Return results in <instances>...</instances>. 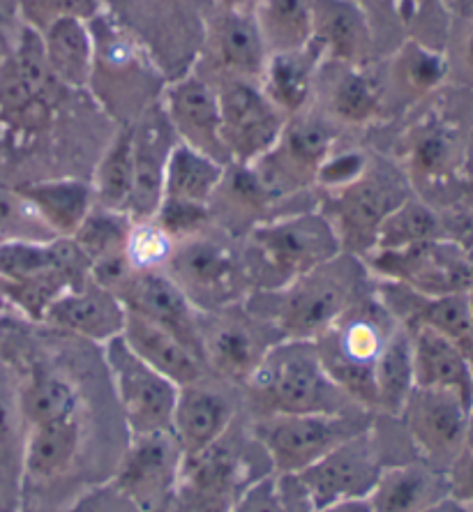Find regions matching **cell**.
Here are the masks:
<instances>
[{"label": "cell", "mask_w": 473, "mask_h": 512, "mask_svg": "<svg viewBox=\"0 0 473 512\" xmlns=\"http://www.w3.org/2000/svg\"><path fill=\"white\" fill-rule=\"evenodd\" d=\"M374 275L360 256L337 254L324 266L273 291H252L245 307L275 328L282 340L321 337L340 316L374 291Z\"/></svg>", "instance_id": "6da1fadb"}, {"label": "cell", "mask_w": 473, "mask_h": 512, "mask_svg": "<svg viewBox=\"0 0 473 512\" xmlns=\"http://www.w3.org/2000/svg\"><path fill=\"white\" fill-rule=\"evenodd\" d=\"M243 390L254 418L365 411L330 379L310 340H280L270 346Z\"/></svg>", "instance_id": "7a4b0ae2"}, {"label": "cell", "mask_w": 473, "mask_h": 512, "mask_svg": "<svg viewBox=\"0 0 473 512\" xmlns=\"http://www.w3.org/2000/svg\"><path fill=\"white\" fill-rule=\"evenodd\" d=\"M254 291L282 289L342 254L340 238L319 208L275 215L240 238Z\"/></svg>", "instance_id": "3957f363"}, {"label": "cell", "mask_w": 473, "mask_h": 512, "mask_svg": "<svg viewBox=\"0 0 473 512\" xmlns=\"http://www.w3.org/2000/svg\"><path fill=\"white\" fill-rule=\"evenodd\" d=\"M395 326L393 314L372 291L314 340L330 379L370 413L374 411V365Z\"/></svg>", "instance_id": "277c9868"}, {"label": "cell", "mask_w": 473, "mask_h": 512, "mask_svg": "<svg viewBox=\"0 0 473 512\" xmlns=\"http://www.w3.org/2000/svg\"><path fill=\"white\" fill-rule=\"evenodd\" d=\"M199 312H217L245 303L254 291L240 240L215 224L199 236L176 243L164 270Z\"/></svg>", "instance_id": "5b68a950"}, {"label": "cell", "mask_w": 473, "mask_h": 512, "mask_svg": "<svg viewBox=\"0 0 473 512\" xmlns=\"http://www.w3.org/2000/svg\"><path fill=\"white\" fill-rule=\"evenodd\" d=\"M70 88L49 70L42 37L21 26L0 65V127L14 137H37L54 125Z\"/></svg>", "instance_id": "8992f818"}, {"label": "cell", "mask_w": 473, "mask_h": 512, "mask_svg": "<svg viewBox=\"0 0 473 512\" xmlns=\"http://www.w3.org/2000/svg\"><path fill=\"white\" fill-rule=\"evenodd\" d=\"M411 194L414 190L400 164L372 155L354 183L340 192L324 194L317 208L333 224L342 252L363 259L372 252L381 222Z\"/></svg>", "instance_id": "52a82bcc"}, {"label": "cell", "mask_w": 473, "mask_h": 512, "mask_svg": "<svg viewBox=\"0 0 473 512\" xmlns=\"http://www.w3.org/2000/svg\"><path fill=\"white\" fill-rule=\"evenodd\" d=\"M372 425L370 413H275L250 423L254 439L264 448L270 466L282 476H296L319 462L351 436Z\"/></svg>", "instance_id": "ba28073f"}, {"label": "cell", "mask_w": 473, "mask_h": 512, "mask_svg": "<svg viewBox=\"0 0 473 512\" xmlns=\"http://www.w3.org/2000/svg\"><path fill=\"white\" fill-rule=\"evenodd\" d=\"M337 139H340V130L310 109L289 118L277 141L250 167L273 194V199L282 203L287 213H294L287 208V201L314 190L319 171Z\"/></svg>", "instance_id": "9c48e42d"}, {"label": "cell", "mask_w": 473, "mask_h": 512, "mask_svg": "<svg viewBox=\"0 0 473 512\" xmlns=\"http://www.w3.org/2000/svg\"><path fill=\"white\" fill-rule=\"evenodd\" d=\"M102 346L127 434L171 432L178 399L176 383L144 363L120 335Z\"/></svg>", "instance_id": "30bf717a"}, {"label": "cell", "mask_w": 473, "mask_h": 512, "mask_svg": "<svg viewBox=\"0 0 473 512\" xmlns=\"http://www.w3.org/2000/svg\"><path fill=\"white\" fill-rule=\"evenodd\" d=\"M201 349L208 372L245 388L273 344L282 340L275 328L240 303L227 310L199 312Z\"/></svg>", "instance_id": "8fae6325"}, {"label": "cell", "mask_w": 473, "mask_h": 512, "mask_svg": "<svg viewBox=\"0 0 473 512\" xmlns=\"http://www.w3.org/2000/svg\"><path fill=\"white\" fill-rule=\"evenodd\" d=\"M473 406L453 390L414 388L400 420L420 462L446 473L469 446Z\"/></svg>", "instance_id": "7c38bea8"}, {"label": "cell", "mask_w": 473, "mask_h": 512, "mask_svg": "<svg viewBox=\"0 0 473 512\" xmlns=\"http://www.w3.org/2000/svg\"><path fill=\"white\" fill-rule=\"evenodd\" d=\"M384 466L381 441L372 423L319 462L296 473V478L314 512H319L337 503L367 499Z\"/></svg>", "instance_id": "4fadbf2b"}, {"label": "cell", "mask_w": 473, "mask_h": 512, "mask_svg": "<svg viewBox=\"0 0 473 512\" xmlns=\"http://www.w3.org/2000/svg\"><path fill=\"white\" fill-rule=\"evenodd\" d=\"M365 266L379 280L400 282L420 293H455L473 286V254L448 238L427 240L407 250L370 252Z\"/></svg>", "instance_id": "5bb4252c"}, {"label": "cell", "mask_w": 473, "mask_h": 512, "mask_svg": "<svg viewBox=\"0 0 473 512\" xmlns=\"http://www.w3.org/2000/svg\"><path fill=\"white\" fill-rule=\"evenodd\" d=\"M183 462L185 455L171 432L130 436L109 485L139 512L157 510L174 496Z\"/></svg>", "instance_id": "9a60e30c"}, {"label": "cell", "mask_w": 473, "mask_h": 512, "mask_svg": "<svg viewBox=\"0 0 473 512\" xmlns=\"http://www.w3.org/2000/svg\"><path fill=\"white\" fill-rule=\"evenodd\" d=\"M220 132L231 164H254L280 137L287 118L268 100L257 81L217 84Z\"/></svg>", "instance_id": "2e32d148"}, {"label": "cell", "mask_w": 473, "mask_h": 512, "mask_svg": "<svg viewBox=\"0 0 473 512\" xmlns=\"http://www.w3.org/2000/svg\"><path fill=\"white\" fill-rule=\"evenodd\" d=\"M467 155L457 125L437 109L423 111L400 137V169L418 192L448 185Z\"/></svg>", "instance_id": "e0dca14e"}, {"label": "cell", "mask_w": 473, "mask_h": 512, "mask_svg": "<svg viewBox=\"0 0 473 512\" xmlns=\"http://www.w3.org/2000/svg\"><path fill=\"white\" fill-rule=\"evenodd\" d=\"M317 104L314 111L337 130H367L388 116L384 84L370 65L321 63L312 107Z\"/></svg>", "instance_id": "ac0fdd59"}, {"label": "cell", "mask_w": 473, "mask_h": 512, "mask_svg": "<svg viewBox=\"0 0 473 512\" xmlns=\"http://www.w3.org/2000/svg\"><path fill=\"white\" fill-rule=\"evenodd\" d=\"M268 56L252 14L217 10L206 26L197 72L213 86L231 79L259 84Z\"/></svg>", "instance_id": "d6986e66"}, {"label": "cell", "mask_w": 473, "mask_h": 512, "mask_svg": "<svg viewBox=\"0 0 473 512\" xmlns=\"http://www.w3.org/2000/svg\"><path fill=\"white\" fill-rule=\"evenodd\" d=\"M236 420V386L206 374L204 379L178 388L171 434L176 436L185 459H190L222 439Z\"/></svg>", "instance_id": "ffe728a7"}, {"label": "cell", "mask_w": 473, "mask_h": 512, "mask_svg": "<svg viewBox=\"0 0 473 512\" xmlns=\"http://www.w3.org/2000/svg\"><path fill=\"white\" fill-rule=\"evenodd\" d=\"M160 104L180 143L222 164H231L220 132L217 88L197 70L183 74L162 90Z\"/></svg>", "instance_id": "44dd1931"}, {"label": "cell", "mask_w": 473, "mask_h": 512, "mask_svg": "<svg viewBox=\"0 0 473 512\" xmlns=\"http://www.w3.org/2000/svg\"><path fill=\"white\" fill-rule=\"evenodd\" d=\"M116 296L127 312L153 321L204 360L199 333V310L178 289L167 273H134L118 286ZM206 363V360H204Z\"/></svg>", "instance_id": "7402d4cb"}, {"label": "cell", "mask_w": 473, "mask_h": 512, "mask_svg": "<svg viewBox=\"0 0 473 512\" xmlns=\"http://www.w3.org/2000/svg\"><path fill=\"white\" fill-rule=\"evenodd\" d=\"M42 321L63 333L107 344L123 333L125 305L120 303L116 293L104 289L88 275L86 280L58 293L44 310Z\"/></svg>", "instance_id": "603a6c76"}, {"label": "cell", "mask_w": 473, "mask_h": 512, "mask_svg": "<svg viewBox=\"0 0 473 512\" xmlns=\"http://www.w3.org/2000/svg\"><path fill=\"white\" fill-rule=\"evenodd\" d=\"M178 137L171 127L162 104L155 102L132 123V155H134V192L130 215L132 220H148L157 213L162 201L164 169Z\"/></svg>", "instance_id": "cb8c5ba5"}, {"label": "cell", "mask_w": 473, "mask_h": 512, "mask_svg": "<svg viewBox=\"0 0 473 512\" xmlns=\"http://www.w3.org/2000/svg\"><path fill=\"white\" fill-rule=\"evenodd\" d=\"M310 44L324 63L370 65L374 30L358 0H312Z\"/></svg>", "instance_id": "d4e9b609"}, {"label": "cell", "mask_w": 473, "mask_h": 512, "mask_svg": "<svg viewBox=\"0 0 473 512\" xmlns=\"http://www.w3.org/2000/svg\"><path fill=\"white\" fill-rule=\"evenodd\" d=\"M450 63L441 51L425 42L407 40L388 60V70L381 77L386 95V109L397 111L425 102L434 90L444 86Z\"/></svg>", "instance_id": "484cf974"}, {"label": "cell", "mask_w": 473, "mask_h": 512, "mask_svg": "<svg viewBox=\"0 0 473 512\" xmlns=\"http://www.w3.org/2000/svg\"><path fill=\"white\" fill-rule=\"evenodd\" d=\"M444 499L448 476L418 459L386 464L365 501L370 512H425Z\"/></svg>", "instance_id": "4316f807"}, {"label": "cell", "mask_w": 473, "mask_h": 512, "mask_svg": "<svg viewBox=\"0 0 473 512\" xmlns=\"http://www.w3.org/2000/svg\"><path fill=\"white\" fill-rule=\"evenodd\" d=\"M120 337L144 363L167 376L169 381H174L178 388L210 374L204 360L190 346L180 342L169 330L144 319V316L125 310V326Z\"/></svg>", "instance_id": "83f0119b"}, {"label": "cell", "mask_w": 473, "mask_h": 512, "mask_svg": "<svg viewBox=\"0 0 473 512\" xmlns=\"http://www.w3.org/2000/svg\"><path fill=\"white\" fill-rule=\"evenodd\" d=\"M416 388L453 390L473 406V365L450 337L432 328H409Z\"/></svg>", "instance_id": "f1b7e54d"}, {"label": "cell", "mask_w": 473, "mask_h": 512, "mask_svg": "<svg viewBox=\"0 0 473 512\" xmlns=\"http://www.w3.org/2000/svg\"><path fill=\"white\" fill-rule=\"evenodd\" d=\"M81 443H84L81 416L28 427L24 441V476L35 485H51L65 478L79 459Z\"/></svg>", "instance_id": "f546056e"}, {"label": "cell", "mask_w": 473, "mask_h": 512, "mask_svg": "<svg viewBox=\"0 0 473 512\" xmlns=\"http://www.w3.org/2000/svg\"><path fill=\"white\" fill-rule=\"evenodd\" d=\"M321 63L324 58L312 44L289 51V54L268 56L259 86L287 120L312 109L314 84H317Z\"/></svg>", "instance_id": "4dcf8cb0"}, {"label": "cell", "mask_w": 473, "mask_h": 512, "mask_svg": "<svg viewBox=\"0 0 473 512\" xmlns=\"http://www.w3.org/2000/svg\"><path fill=\"white\" fill-rule=\"evenodd\" d=\"M40 37L49 70L60 84L70 90H86L95 67V37L90 21L60 19Z\"/></svg>", "instance_id": "1f68e13d"}, {"label": "cell", "mask_w": 473, "mask_h": 512, "mask_svg": "<svg viewBox=\"0 0 473 512\" xmlns=\"http://www.w3.org/2000/svg\"><path fill=\"white\" fill-rule=\"evenodd\" d=\"M58 238H72L95 206L88 180L63 176L17 185Z\"/></svg>", "instance_id": "d6a6232c"}, {"label": "cell", "mask_w": 473, "mask_h": 512, "mask_svg": "<svg viewBox=\"0 0 473 512\" xmlns=\"http://www.w3.org/2000/svg\"><path fill=\"white\" fill-rule=\"evenodd\" d=\"M224 169H227V164L217 162L213 157L178 141L167 160V169H164L162 201L208 208L217 187L222 183Z\"/></svg>", "instance_id": "836d02e7"}, {"label": "cell", "mask_w": 473, "mask_h": 512, "mask_svg": "<svg viewBox=\"0 0 473 512\" xmlns=\"http://www.w3.org/2000/svg\"><path fill=\"white\" fill-rule=\"evenodd\" d=\"M414 353H411V333L397 323L393 333L379 353L374 365V411L400 418L409 395L414 393Z\"/></svg>", "instance_id": "e575fe53"}, {"label": "cell", "mask_w": 473, "mask_h": 512, "mask_svg": "<svg viewBox=\"0 0 473 512\" xmlns=\"http://www.w3.org/2000/svg\"><path fill=\"white\" fill-rule=\"evenodd\" d=\"M17 397L26 429L74 418L81 413L77 383L67 379L63 372L35 370L17 388Z\"/></svg>", "instance_id": "d590c367"}, {"label": "cell", "mask_w": 473, "mask_h": 512, "mask_svg": "<svg viewBox=\"0 0 473 512\" xmlns=\"http://www.w3.org/2000/svg\"><path fill=\"white\" fill-rule=\"evenodd\" d=\"M90 187H93L95 206L130 215L134 192L132 125L118 127L114 139H111L107 143V148L102 150L100 160L95 164Z\"/></svg>", "instance_id": "8d00e7d4"}, {"label": "cell", "mask_w": 473, "mask_h": 512, "mask_svg": "<svg viewBox=\"0 0 473 512\" xmlns=\"http://www.w3.org/2000/svg\"><path fill=\"white\" fill-rule=\"evenodd\" d=\"M252 17L268 54H289L310 44L312 0H257Z\"/></svg>", "instance_id": "74e56055"}, {"label": "cell", "mask_w": 473, "mask_h": 512, "mask_svg": "<svg viewBox=\"0 0 473 512\" xmlns=\"http://www.w3.org/2000/svg\"><path fill=\"white\" fill-rule=\"evenodd\" d=\"M437 238H444L441 217L434 213V208L425 199L411 194L381 222L372 252L407 250V247Z\"/></svg>", "instance_id": "f35d334b"}, {"label": "cell", "mask_w": 473, "mask_h": 512, "mask_svg": "<svg viewBox=\"0 0 473 512\" xmlns=\"http://www.w3.org/2000/svg\"><path fill=\"white\" fill-rule=\"evenodd\" d=\"M132 217L118 210L93 206L81 227L70 238L74 247L84 256L88 270L100 263L125 256V240L132 227Z\"/></svg>", "instance_id": "ab89813d"}, {"label": "cell", "mask_w": 473, "mask_h": 512, "mask_svg": "<svg viewBox=\"0 0 473 512\" xmlns=\"http://www.w3.org/2000/svg\"><path fill=\"white\" fill-rule=\"evenodd\" d=\"M231 512H314L296 476L270 471L243 489Z\"/></svg>", "instance_id": "60d3db41"}, {"label": "cell", "mask_w": 473, "mask_h": 512, "mask_svg": "<svg viewBox=\"0 0 473 512\" xmlns=\"http://www.w3.org/2000/svg\"><path fill=\"white\" fill-rule=\"evenodd\" d=\"M58 236L17 185H0V243H54Z\"/></svg>", "instance_id": "b9f144b4"}, {"label": "cell", "mask_w": 473, "mask_h": 512, "mask_svg": "<svg viewBox=\"0 0 473 512\" xmlns=\"http://www.w3.org/2000/svg\"><path fill=\"white\" fill-rule=\"evenodd\" d=\"M176 250L174 238L155 217L134 220L125 240V259L134 273H164Z\"/></svg>", "instance_id": "7bdbcfd3"}, {"label": "cell", "mask_w": 473, "mask_h": 512, "mask_svg": "<svg viewBox=\"0 0 473 512\" xmlns=\"http://www.w3.org/2000/svg\"><path fill=\"white\" fill-rule=\"evenodd\" d=\"M24 441L26 423L19 409L17 388L12 390L0 383V476L17 487L24 476Z\"/></svg>", "instance_id": "ee69618b"}, {"label": "cell", "mask_w": 473, "mask_h": 512, "mask_svg": "<svg viewBox=\"0 0 473 512\" xmlns=\"http://www.w3.org/2000/svg\"><path fill=\"white\" fill-rule=\"evenodd\" d=\"M21 26L44 33L60 19L93 21L104 12L102 0H17Z\"/></svg>", "instance_id": "f6af8a7d"}, {"label": "cell", "mask_w": 473, "mask_h": 512, "mask_svg": "<svg viewBox=\"0 0 473 512\" xmlns=\"http://www.w3.org/2000/svg\"><path fill=\"white\" fill-rule=\"evenodd\" d=\"M231 506H234V501L227 499V496L210 494L204 489L178 483L167 512H231Z\"/></svg>", "instance_id": "bcb514c9"}, {"label": "cell", "mask_w": 473, "mask_h": 512, "mask_svg": "<svg viewBox=\"0 0 473 512\" xmlns=\"http://www.w3.org/2000/svg\"><path fill=\"white\" fill-rule=\"evenodd\" d=\"M448 476V496L462 503L473 512V450H467L455 459L453 466L446 471Z\"/></svg>", "instance_id": "7dc6e473"}, {"label": "cell", "mask_w": 473, "mask_h": 512, "mask_svg": "<svg viewBox=\"0 0 473 512\" xmlns=\"http://www.w3.org/2000/svg\"><path fill=\"white\" fill-rule=\"evenodd\" d=\"M70 512H139V510L134 508L123 494L116 492L111 485H107L86 494L84 499H79L77 506H74Z\"/></svg>", "instance_id": "c3c4849f"}, {"label": "cell", "mask_w": 473, "mask_h": 512, "mask_svg": "<svg viewBox=\"0 0 473 512\" xmlns=\"http://www.w3.org/2000/svg\"><path fill=\"white\" fill-rule=\"evenodd\" d=\"M455 65L464 79L473 81V21H469L467 30H464L460 42H457Z\"/></svg>", "instance_id": "681fc988"}, {"label": "cell", "mask_w": 473, "mask_h": 512, "mask_svg": "<svg viewBox=\"0 0 473 512\" xmlns=\"http://www.w3.org/2000/svg\"><path fill=\"white\" fill-rule=\"evenodd\" d=\"M17 485L0 476V512H14L17 508Z\"/></svg>", "instance_id": "f907efd6"}, {"label": "cell", "mask_w": 473, "mask_h": 512, "mask_svg": "<svg viewBox=\"0 0 473 512\" xmlns=\"http://www.w3.org/2000/svg\"><path fill=\"white\" fill-rule=\"evenodd\" d=\"M217 10L222 12H238V14H252L257 0H213Z\"/></svg>", "instance_id": "816d5d0a"}, {"label": "cell", "mask_w": 473, "mask_h": 512, "mask_svg": "<svg viewBox=\"0 0 473 512\" xmlns=\"http://www.w3.org/2000/svg\"><path fill=\"white\" fill-rule=\"evenodd\" d=\"M319 512H370V508H367V501H347V503H337V506H330V508H324Z\"/></svg>", "instance_id": "f5cc1de1"}, {"label": "cell", "mask_w": 473, "mask_h": 512, "mask_svg": "<svg viewBox=\"0 0 473 512\" xmlns=\"http://www.w3.org/2000/svg\"><path fill=\"white\" fill-rule=\"evenodd\" d=\"M425 512H471L469 508H464L462 503H457L455 499H444V501H439L437 506H432L430 510H425Z\"/></svg>", "instance_id": "db71d44e"}, {"label": "cell", "mask_w": 473, "mask_h": 512, "mask_svg": "<svg viewBox=\"0 0 473 512\" xmlns=\"http://www.w3.org/2000/svg\"><path fill=\"white\" fill-rule=\"evenodd\" d=\"M12 300H10V284L5 280H0V314H5V310H10Z\"/></svg>", "instance_id": "11a10c76"}, {"label": "cell", "mask_w": 473, "mask_h": 512, "mask_svg": "<svg viewBox=\"0 0 473 512\" xmlns=\"http://www.w3.org/2000/svg\"><path fill=\"white\" fill-rule=\"evenodd\" d=\"M469 305H471V326H469V342H467V356H469V360H471V365H473V286L469 289Z\"/></svg>", "instance_id": "9f6ffc18"}, {"label": "cell", "mask_w": 473, "mask_h": 512, "mask_svg": "<svg viewBox=\"0 0 473 512\" xmlns=\"http://www.w3.org/2000/svg\"><path fill=\"white\" fill-rule=\"evenodd\" d=\"M462 10H464V17L473 21V0H462Z\"/></svg>", "instance_id": "6f0895ef"}, {"label": "cell", "mask_w": 473, "mask_h": 512, "mask_svg": "<svg viewBox=\"0 0 473 512\" xmlns=\"http://www.w3.org/2000/svg\"><path fill=\"white\" fill-rule=\"evenodd\" d=\"M10 49L12 47H7V44L3 42V37H0V65H3V60H5V56L10 54Z\"/></svg>", "instance_id": "680465c9"}, {"label": "cell", "mask_w": 473, "mask_h": 512, "mask_svg": "<svg viewBox=\"0 0 473 512\" xmlns=\"http://www.w3.org/2000/svg\"><path fill=\"white\" fill-rule=\"evenodd\" d=\"M167 508H169V503H167V506H162V508H157V510H150V512H167Z\"/></svg>", "instance_id": "91938a15"}, {"label": "cell", "mask_w": 473, "mask_h": 512, "mask_svg": "<svg viewBox=\"0 0 473 512\" xmlns=\"http://www.w3.org/2000/svg\"><path fill=\"white\" fill-rule=\"evenodd\" d=\"M471 192H473V178H471Z\"/></svg>", "instance_id": "94428289"}, {"label": "cell", "mask_w": 473, "mask_h": 512, "mask_svg": "<svg viewBox=\"0 0 473 512\" xmlns=\"http://www.w3.org/2000/svg\"><path fill=\"white\" fill-rule=\"evenodd\" d=\"M407 3H414V0H407Z\"/></svg>", "instance_id": "6125c7cd"}]
</instances>
